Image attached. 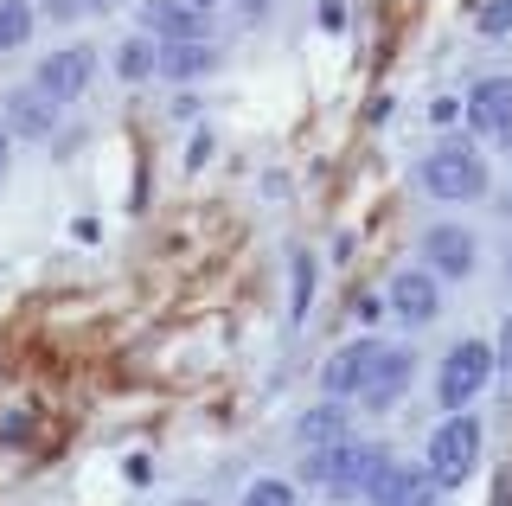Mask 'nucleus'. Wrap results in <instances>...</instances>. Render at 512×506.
Returning <instances> with one entry per match:
<instances>
[{
    "mask_svg": "<svg viewBox=\"0 0 512 506\" xmlns=\"http://www.w3.org/2000/svg\"><path fill=\"white\" fill-rule=\"evenodd\" d=\"M0 129L7 135H26V141H52L58 129V103L39 97V90H7V103H0Z\"/></svg>",
    "mask_w": 512,
    "mask_h": 506,
    "instance_id": "9b49d317",
    "label": "nucleus"
},
{
    "mask_svg": "<svg viewBox=\"0 0 512 506\" xmlns=\"http://www.w3.org/2000/svg\"><path fill=\"white\" fill-rule=\"evenodd\" d=\"M384 462H391V455H384L378 442H352L346 436V442H327V449H308L301 481L320 487V494H333V500H359V494H372Z\"/></svg>",
    "mask_w": 512,
    "mask_h": 506,
    "instance_id": "f257e3e1",
    "label": "nucleus"
},
{
    "mask_svg": "<svg viewBox=\"0 0 512 506\" xmlns=\"http://www.w3.org/2000/svg\"><path fill=\"white\" fill-rule=\"evenodd\" d=\"M378 314H384L378 295H352V321H378Z\"/></svg>",
    "mask_w": 512,
    "mask_h": 506,
    "instance_id": "5701e85b",
    "label": "nucleus"
},
{
    "mask_svg": "<svg viewBox=\"0 0 512 506\" xmlns=\"http://www.w3.org/2000/svg\"><path fill=\"white\" fill-rule=\"evenodd\" d=\"M384 308L397 314V321H410V327H429L442 314V289H436V276L416 263V270H397L391 276V295H384Z\"/></svg>",
    "mask_w": 512,
    "mask_h": 506,
    "instance_id": "6e6552de",
    "label": "nucleus"
},
{
    "mask_svg": "<svg viewBox=\"0 0 512 506\" xmlns=\"http://www.w3.org/2000/svg\"><path fill=\"white\" fill-rule=\"evenodd\" d=\"M32 0H0V52H20V45L32 39Z\"/></svg>",
    "mask_w": 512,
    "mask_h": 506,
    "instance_id": "f3484780",
    "label": "nucleus"
},
{
    "mask_svg": "<svg viewBox=\"0 0 512 506\" xmlns=\"http://www.w3.org/2000/svg\"><path fill=\"white\" fill-rule=\"evenodd\" d=\"M410 378H416V353H410V346H378V359H372V372H365V385L352 391V404H359V410H391L410 391Z\"/></svg>",
    "mask_w": 512,
    "mask_h": 506,
    "instance_id": "423d86ee",
    "label": "nucleus"
},
{
    "mask_svg": "<svg viewBox=\"0 0 512 506\" xmlns=\"http://www.w3.org/2000/svg\"><path fill=\"white\" fill-rule=\"evenodd\" d=\"M416 180H423V193H429V199H442V205H468V199L487 193V161H480L468 141H442L436 154H423Z\"/></svg>",
    "mask_w": 512,
    "mask_h": 506,
    "instance_id": "f03ea898",
    "label": "nucleus"
},
{
    "mask_svg": "<svg viewBox=\"0 0 512 506\" xmlns=\"http://www.w3.org/2000/svg\"><path fill=\"white\" fill-rule=\"evenodd\" d=\"M173 506H205V500H173Z\"/></svg>",
    "mask_w": 512,
    "mask_h": 506,
    "instance_id": "cd10ccee",
    "label": "nucleus"
},
{
    "mask_svg": "<svg viewBox=\"0 0 512 506\" xmlns=\"http://www.w3.org/2000/svg\"><path fill=\"white\" fill-rule=\"evenodd\" d=\"M346 410L340 404H314L308 417H295V442L301 449H327V442H346Z\"/></svg>",
    "mask_w": 512,
    "mask_h": 506,
    "instance_id": "2eb2a0df",
    "label": "nucleus"
},
{
    "mask_svg": "<svg viewBox=\"0 0 512 506\" xmlns=\"http://www.w3.org/2000/svg\"><path fill=\"white\" fill-rule=\"evenodd\" d=\"M493 372H512V314L500 321V346H493Z\"/></svg>",
    "mask_w": 512,
    "mask_h": 506,
    "instance_id": "412c9836",
    "label": "nucleus"
},
{
    "mask_svg": "<svg viewBox=\"0 0 512 506\" xmlns=\"http://www.w3.org/2000/svg\"><path fill=\"white\" fill-rule=\"evenodd\" d=\"M90 77H96V52H90V45H64V52L39 58L32 90H39V97H52V103L64 109V103H77V97L90 90Z\"/></svg>",
    "mask_w": 512,
    "mask_h": 506,
    "instance_id": "39448f33",
    "label": "nucleus"
},
{
    "mask_svg": "<svg viewBox=\"0 0 512 506\" xmlns=\"http://www.w3.org/2000/svg\"><path fill=\"white\" fill-rule=\"evenodd\" d=\"M423 270L429 276H474V257H480V244H474V231H461V225H429L423 231Z\"/></svg>",
    "mask_w": 512,
    "mask_h": 506,
    "instance_id": "0eeeda50",
    "label": "nucleus"
},
{
    "mask_svg": "<svg viewBox=\"0 0 512 506\" xmlns=\"http://www.w3.org/2000/svg\"><path fill=\"white\" fill-rule=\"evenodd\" d=\"M39 7H45V13H52V20H77V13H84V7H90V0H39Z\"/></svg>",
    "mask_w": 512,
    "mask_h": 506,
    "instance_id": "4be33fe9",
    "label": "nucleus"
},
{
    "mask_svg": "<svg viewBox=\"0 0 512 506\" xmlns=\"http://www.w3.org/2000/svg\"><path fill=\"white\" fill-rule=\"evenodd\" d=\"M480 423L468 417V410H448V417L436 423V436H429V455H423V468H429V481L436 487H461L468 474L480 468Z\"/></svg>",
    "mask_w": 512,
    "mask_h": 506,
    "instance_id": "7ed1b4c3",
    "label": "nucleus"
},
{
    "mask_svg": "<svg viewBox=\"0 0 512 506\" xmlns=\"http://www.w3.org/2000/svg\"><path fill=\"white\" fill-rule=\"evenodd\" d=\"M436 494H442V487L429 481L423 462H384V474L372 481L365 500H378V506H436Z\"/></svg>",
    "mask_w": 512,
    "mask_h": 506,
    "instance_id": "9d476101",
    "label": "nucleus"
},
{
    "mask_svg": "<svg viewBox=\"0 0 512 506\" xmlns=\"http://www.w3.org/2000/svg\"><path fill=\"white\" fill-rule=\"evenodd\" d=\"M468 122L487 141L512 148V77H480V84L468 90Z\"/></svg>",
    "mask_w": 512,
    "mask_h": 506,
    "instance_id": "1a4fd4ad",
    "label": "nucleus"
},
{
    "mask_svg": "<svg viewBox=\"0 0 512 506\" xmlns=\"http://www.w3.org/2000/svg\"><path fill=\"white\" fill-rule=\"evenodd\" d=\"M493 378V346L487 340H461V346H448V359H442V378H436V398L442 410H468L480 398V385Z\"/></svg>",
    "mask_w": 512,
    "mask_h": 506,
    "instance_id": "20e7f679",
    "label": "nucleus"
},
{
    "mask_svg": "<svg viewBox=\"0 0 512 506\" xmlns=\"http://www.w3.org/2000/svg\"><path fill=\"white\" fill-rule=\"evenodd\" d=\"M212 65H218V52L205 39H173V45H160V58H154V71L173 77V84H192V77H205Z\"/></svg>",
    "mask_w": 512,
    "mask_h": 506,
    "instance_id": "4468645a",
    "label": "nucleus"
},
{
    "mask_svg": "<svg viewBox=\"0 0 512 506\" xmlns=\"http://www.w3.org/2000/svg\"><path fill=\"white\" fill-rule=\"evenodd\" d=\"M474 33L480 39H506L512 33V0H480L474 7Z\"/></svg>",
    "mask_w": 512,
    "mask_h": 506,
    "instance_id": "6ab92c4d",
    "label": "nucleus"
},
{
    "mask_svg": "<svg viewBox=\"0 0 512 506\" xmlns=\"http://www.w3.org/2000/svg\"><path fill=\"white\" fill-rule=\"evenodd\" d=\"M141 26H148V39H205V13H192L186 0H148L141 7Z\"/></svg>",
    "mask_w": 512,
    "mask_h": 506,
    "instance_id": "f8f14e48",
    "label": "nucleus"
},
{
    "mask_svg": "<svg viewBox=\"0 0 512 506\" xmlns=\"http://www.w3.org/2000/svg\"><path fill=\"white\" fill-rule=\"evenodd\" d=\"M154 58H160V45L141 33V39H122L116 45V71L128 77V84H141V77H154Z\"/></svg>",
    "mask_w": 512,
    "mask_h": 506,
    "instance_id": "a211bd4d",
    "label": "nucleus"
},
{
    "mask_svg": "<svg viewBox=\"0 0 512 506\" xmlns=\"http://www.w3.org/2000/svg\"><path fill=\"white\" fill-rule=\"evenodd\" d=\"M308 308H314V257L301 250L295 263H288V321H308Z\"/></svg>",
    "mask_w": 512,
    "mask_h": 506,
    "instance_id": "dca6fc26",
    "label": "nucleus"
},
{
    "mask_svg": "<svg viewBox=\"0 0 512 506\" xmlns=\"http://www.w3.org/2000/svg\"><path fill=\"white\" fill-rule=\"evenodd\" d=\"M455 109H461L455 97H436V103H429V116H436V122H455Z\"/></svg>",
    "mask_w": 512,
    "mask_h": 506,
    "instance_id": "b1692460",
    "label": "nucleus"
},
{
    "mask_svg": "<svg viewBox=\"0 0 512 506\" xmlns=\"http://www.w3.org/2000/svg\"><path fill=\"white\" fill-rule=\"evenodd\" d=\"M0 173H7V129H0Z\"/></svg>",
    "mask_w": 512,
    "mask_h": 506,
    "instance_id": "bb28decb",
    "label": "nucleus"
},
{
    "mask_svg": "<svg viewBox=\"0 0 512 506\" xmlns=\"http://www.w3.org/2000/svg\"><path fill=\"white\" fill-rule=\"evenodd\" d=\"M244 13H250V20H256V13H269V0H244Z\"/></svg>",
    "mask_w": 512,
    "mask_h": 506,
    "instance_id": "393cba45",
    "label": "nucleus"
},
{
    "mask_svg": "<svg viewBox=\"0 0 512 506\" xmlns=\"http://www.w3.org/2000/svg\"><path fill=\"white\" fill-rule=\"evenodd\" d=\"M237 506H295V487L288 481H250Z\"/></svg>",
    "mask_w": 512,
    "mask_h": 506,
    "instance_id": "aec40b11",
    "label": "nucleus"
},
{
    "mask_svg": "<svg viewBox=\"0 0 512 506\" xmlns=\"http://www.w3.org/2000/svg\"><path fill=\"white\" fill-rule=\"evenodd\" d=\"M186 7H192V13H212V7H218V0H186Z\"/></svg>",
    "mask_w": 512,
    "mask_h": 506,
    "instance_id": "a878e982",
    "label": "nucleus"
},
{
    "mask_svg": "<svg viewBox=\"0 0 512 506\" xmlns=\"http://www.w3.org/2000/svg\"><path fill=\"white\" fill-rule=\"evenodd\" d=\"M378 346H384V340H352V346H340V353L327 359V372H320V378H327V391H333V398H352V391L365 385V372H372Z\"/></svg>",
    "mask_w": 512,
    "mask_h": 506,
    "instance_id": "ddd939ff",
    "label": "nucleus"
}]
</instances>
